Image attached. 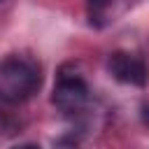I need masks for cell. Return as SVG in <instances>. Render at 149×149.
<instances>
[{"mask_svg":"<svg viewBox=\"0 0 149 149\" xmlns=\"http://www.w3.org/2000/svg\"><path fill=\"white\" fill-rule=\"evenodd\" d=\"M107 70L116 81L130 84V86H144L149 79V68H147L144 58L137 54H130V51H121V49L109 54Z\"/></svg>","mask_w":149,"mask_h":149,"instance_id":"cell-3","label":"cell"},{"mask_svg":"<svg viewBox=\"0 0 149 149\" xmlns=\"http://www.w3.org/2000/svg\"><path fill=\"white\" fill-rule=\"evenodd\" d=\"M0 2H2V0H0Z\"/></svg>","mask_w":149,"mask_h":149,"instance_id":"cell-8","label":"cell"},{"mask_svg":"<svg viewBox=\"0 0 149 149\" xmlns=\"http://www.w3.org/2000/svg\"><path fill=\"white\" fill-rule=\"evenodd\" d=\"M14 149H40V144H33V142H28V144H19V147H14Z\"/></svg>","mask_w":149,"mask_h":149,"instance_id":"cell-7","label":"cell"},{"mask_svg":"<svg viewBox=\"0 0 149 149\" xmlns=\"http://www.w3.org/2000/svg\"><path fill=\"white\" fill-rule=\"evenodd\" d=\"M88 2V7H91V12H105L114 0H86Z\"/></svg>","mask_w":149,"mask_h":149,"instance_id":"cell-5","label":"cell"},{"mask_svg":"<svg viewBox=\"0 0 149 149\" xmlns=\"http://www.w3.org/2000/svg\"><path fill=\"white\" fill-rule=\"evenodd\" d=\"M142 121H144V126H149V102H142Z\"/></svg>","mask_w":149,"mask_h":149,"instance_id":"cell-6","label":"cell"},{"mask_svg":"<svg viewBox=\"0 0 149 149\" xmlns=\"http://www.w3.org/2000/svg\"><path fill=\"white\" fill-rule=\"evenodd\" d=\"M42 86V68L26 54H9L0 61V100L21 105L30 100Z\"/></svg>","mask_w":149,"mask_h":149,"instance_id":"cell-1","label":"cell"},{"mask_svg":"<svg viewBox=\"0 0 149 149\" xmlns=\"http://www.w3.org/2000/svg\"><path fill=\"white\" fill-rule=\"evenodd\" d=\"M88 100H91V88L86 79L77 72L61 70L58 81L51 93V102L56 105V109H61L63 114H79L86 109Z\"/></svg>","mask_w":149,"mask_h":149,"instance_id":"cell-2","label":"cell"},{"mask_svg":"<svg viewBox=\"0 0 149 149\" xmlns=\"http://www.w3.org/2000/svg\"><path fill=\"white\" fill-rule=\"evenodd\" d=\"M51 149H79V137L74 133H63L51 142Z\"/></svg>","mask_w":149,"mask_h":149,"instance_id":"cell-4","label":"cell"}]
</instances>
